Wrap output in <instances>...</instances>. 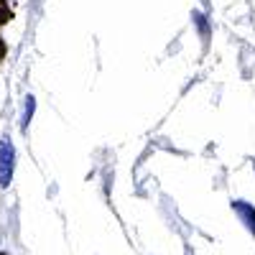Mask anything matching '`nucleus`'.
<instances>
[{
    "label": "nucleus",
    "instance_id": "f257e3e1",
    "mask_svg": "<svg viewBox=\"0 0 255 255\" xmlns=\"http://www.w3.org/2000/svg\"><path fill=\"white\" fill-rule=\"evenodd\" d=\"M13 163H15V151H13V143L8 138H3L0 143V186H10L13 179Z\"/></svg>",
    "mask_w": 255,
    "mask_h": 255
},
{
    "label": "nucleus",
    "instance_id": "f03ea898",
    "mask_svg": "<svg viewBox=\"0 0 255 255\" xmlns=\"http://www.w3.org/2000/svg\"><path fill=\"white\" fill-rule=\"evenodd\" d=\"M33 108H36V100L31 97V95H26V108H23V118H20V128H28V123H31V115H33Z\"/></svg>",
    "mask_w": 255,
    "mask_h": 255
}]
</instances>
